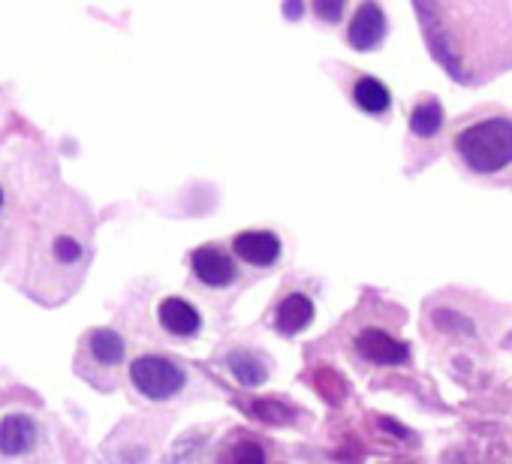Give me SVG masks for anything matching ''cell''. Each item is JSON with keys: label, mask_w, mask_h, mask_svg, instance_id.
I'll use <instances>...</instances> for the list:
<instances>
[{"label": "cell", "mask_w": 512, "mask_h": 464, "mask_svg": "<svg viewBox=\"0 0 512 464\" xmlns=\"http://www.w3.org/2000/svg\"><path fill=\"white\" fill-rule=\"evenodd\" d=\"M461 163L476 175H497L512 163V121L485 118L455 136Z\"/></svg>", "instance_id": "cell-1"}, {"label": "cell", "mask_w": 512, "mask_h": 464, "mask_svg": "<svg viewBox=\"0 0 512 464\" xmlns=\"http://www.w3.org/2000/svg\"><path fill=\"white\" fill-rule=\"evenodd\" d=\"M130 383L148 401H169V398H175L184 389L187 374H184V368L178 362H172L166 356L148 353V356L133 359V365H130Z\"/></svg>", "instance_id": "cell-2"}, {"label": "cell", "mask_w": 512, "mask_h": 464, "mask_svg": "<svg viewBox=\"0 0 512 464\" xmlns=\"http://www.w3.org/2000/svg\"><path fill=\"white\" fill-rule=\"evenodd\" d=\"M353 350H356V356H362L368 365H377V368L404 365L410 359V344L404 338H398L395 332L383 329V326L359 329L356 338H353Z\"/></svg>", "instance_id": "cell-3"}, {"label": "cell", "mask_w": 512, "mask_h": 464, "mask_svg": "<svg viewBox=\"0 0 512 464\" xmlns=\"http://www.w3.org/2000/svg\"><path fill=\"white\" fill-rule=\"evenodd\" d=\"M190 266L199 284L211 290H226L238 281V266L235 260L220 248V245H202L190 254Z\"/></svg>", "instance_id": "cell-4"}, {"label": "cell", "mask_w": 512, "mask_h": 464, "mask_svg": "<svg viewBox=\"0 0 512 464\" xmlns=\"http://www.w3.org/2000/svg\"><path fill=\"white\" fill-rule=\"evenodd\" d=\"M232 251L241 263L253 269H272L281 260V239L269 229H247L232 239Z\"/></svg>", "instance_id": "cell-5"}, {"label": "cell", "mask_w": 512, "mask_h": 464, "mask_svg": "<svg viewBox=\"0 0 512 464\" xmlns=\"http://www.w3.org/2000/svg\"><path fill=\"white\" fill-rule=\"evenodd\" d=\"M314 299L308 293H299V290H290L284 293L278 302H275V311H272V326L278 335H299L305 332L311 323H314Z\"/></svg>", "instance_id": "cell-6"}, {"label": "cell", "mask_w": 512, "mask_h": 464, "mask_svg": "<svg viewBox=\"0 0 512 464\" xmlns=\"http://www.w3.org/2000/svg\"><path fill=\"white\" fill-rule=\"evenodd\" d=\"M383 37H386V13L377 0H365L350 22L347 40L356 52H371L383 43Z\"/></svg>", "instance_id": "cell-7"}, {"label": "cell", "mask_w": 512, "mask_h": 464, "mask_svg": "<svg viewBox=\"0 0 512 464\" xmlns=\"http://www.w3.org/2000/svg\"><path fill=\"white\" fill-rule=\"evenodd\" d=\"M217 464H269V446L253 431L238 428L220 443Z\"/></svg>", "instance_id": "cell-8"}, {"label": "cell", "mask_w": 512, "mask_h": 464, "mask_svg": "<svg viewBox=\"0 0 512 464\" xmlns=\"http://www.w3.org/2000/svg\"><path fill=\"white\" fill-rule=\"evenodd\" d=\"M157 323L172 335V338H193L202 329L199 311L178 296H169L157 305Z\"/></svg>", "instance_id": "cell-9"}, {"label": "cell", "mask_w": 512, "mask_h": 464, "mask_svg": "<svg viewBox=\"0 0 512 464\" xmlns=\"http://www.w3.org/2000/svg\"><path fill=\"white\" fill-rule=\"evenodd\" d=\"M232 377L244 386V389H256L263 386L272 374V365L266 362V356L260 350H232L226 359Z\"/></svg>", "instance_id": "cell-10"}, {"label": "cell", "mask_w": 512, "mask_h": 464, "mask_svg": "<svg viewBox=\"0 0 512 464\" xmlns=\"http://www.w3.org/2000/svg\"><path fill=\"white\" fill-rule=\"evenodd\" d=\"M37 443V422L31 416H7L0 419V452L4 455H25Z\"/></svg>", "instance_id": "cell-11"}, {"label": "cell", "mask_w": 512, "mask_h": 464, "mask_svg": "<svg viewBox=\"0 0 512 464\" xmlns=\"http://www.w3.org/2000/svg\"><path fill=\"white\" fill-rule=\"evenodd\" d=\"M353 100H356V106L365 109L368 115H383V112L389 109V103H392V94H389V88H386L380 79L362 76V79L353 85Z\"/></svg>", "instance_id": "cell-12"}, {"label": "cell", "mask_w": 512, "mask_h": 464, "mask_svg": "<svg viewBox=\"0 0 512 464\" xmlns=\"http://www.w3.org/2000/svg\"><path fill=\"white\" fill-rule=\"evenodd\" d=\"M88 350H91V356L100 362V365H118V362H124V338L118 335V332H112V329H94L91 335H88Z\"/></svg>", "instance_id": "cell-13"}, {"label": "cell", "mask_w": 512, "mask_h": 464, "mask_svg": "<svg viewBox=\"0 0 512 464\" xmlns=\"http://www.w3.org/2000/svg\"><path fill=\"white\" fill-rule=\"evenodd\" d=\"M443 127V106L437 100H425L410 115V130L422 139H431Z\"/></svg>", "instance_id": "cell-14"}, {"label": "cell", "mask_w": 512, "mask_h": 464, "mask_svg": "<svg viewBox=\"0 0 512 464\" xmlns=\"http://www.w3.org/2000/svg\"><path fill=\"white\" fill-rule=\"evenodd\" d=\"M52 251H55L58 263H67V266H73V263H79V260L85 257L82 245H79L73 236H58L55 245H52Z\"/></svg>", "instance_id": "cell-15"}, {"label": "cell", "mask_w": 512, "mask_h": 464, "mask_svg": "<svg viewBox=\"0 0 512 464\" xmlns=\"http://www.w3.org/2000/svg\"><path fill=\"white\" fill-rule=\"evenodd\" d=\"M253 410L260 413L266 422H275V425H284V422L293 416V413H290V410H287L281 401H269V398H260V401L253 404Z\"/></svg>", "instance_id": "cell-16"}, {"label": "cell", "mask_w": 512, "mask_h": 464, "mask_svg": "<svg viewBox=\"0 0 512 464\" xmlns=\"http://www.w3.org/2000/svg\"><path fill=\"white\" fill-rule=\"evenodd\" d=\"M344 7H347V0H314V13H317L323 22H329V25L341 22Z\"/></svg>", "instance_id": "cell-17"}, {"label": "cell", "mask_w": 512, "mask_h": 464, "mask_svg": "<svg viewBox=\"0 0 512 464\" xmlns=\"http://www.w3.org/2000/svg\"><path fill=\"white\" fill-rule=\"evenodd\" d=\"M302 13H305V4H302V0H284V16L287 19H302Z\"/></svg>", "instance_id": "cell-18"}, {"label": "cell", "mask_w": 512, "mask_h": 464, "mask_svg": "<svg viewBox=\"0 0 512 464\" xmlns=\"http://www.w3.org/2000/svg\"><path fill=\"white\" fill-rule=\"evenodd\" d=\"M0 205H4V190H0Z\"/></svg>", "instance_id": "cell-19"}]
</instances>
